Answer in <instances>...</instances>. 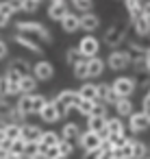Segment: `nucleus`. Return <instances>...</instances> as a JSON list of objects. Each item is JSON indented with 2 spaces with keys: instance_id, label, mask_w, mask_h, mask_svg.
<instances>
[{
  "instance_id": "f257e3e1",
  "label": "nucleus",
  "mask_w": 150,
  "mask_h": 159,
  "mask_svg": "<svg viewBox=\"0 0 150 159\" xmlns=\"http://www.w3.org/2000/svg\"><path fill=\"white\" fill-rule=\"evenodd\" d=\"M78 144H81V148L85 150V159H94L96 150H98L100 144H102V137H100L98 133H94V131L87 129L85 133L78 135Z\"/></svg>"
},
{
  "instance_id": "f03ea898",
  "label": "nucleus",
  "mask_w": 150,
  "mask_h": 159,
  "mask_svg": "<svg viewBox=\"0 0 150 159\" xmlns=\"http://www.w3.org/2000/svg\"><path fill=\"white\" fill-rule=\"evenodd\" d=\"M15 29H18V33H24V35H37L42 42H52V35H50V31L42 24V22H18L15 24Z\"/></svg>"
},
{
  "instance_id": "7ed1b4c3",
  "label": "nucleus",
  "mask_w": 150,
  "mask_h": 159,
  "mask_svg": "<svg viewBox=\"0 0 150 159\" xmlns=\"http://www.w3.org/2000/svg\"><path fill=\"white\" fill-rule=\"evenodd\" d=\"M124 37H126V26H124L122 22H113V24L104 31L102 42H104V46L115 48V46H120V44L124 42Z\"/></svg>"
},
{
  "instance_id": "20e7f679",
  "label": "nucleus",
  "mask_w": 150,
  "mask_h": 159,
  "mask_svg": "<svg viewBox=\"0 0 150 159\" xmlns=\"http://www.w3.org/2000/svg\"><path fill=\"white\" fill-rule=\"evenodd\" d=\"M78 100H81V96H78V92H76V89H63V92H59V94H57V98H55V102L59 105V109H61V113H63V116H65L68 111L76 109Z\"/></svg>"
},
{
  "instance_id": "39448f33",
  "label": "nucleus",
  "mask_w": 150,
  "mask_h": 159,
  "mask_svg": "<svg viewBox=\"0 0 150 159\" xmlns=\"http://www.w3.org/2000/svg\"><path fill=\"white\" fill-rule=\"evenodd\" d=\"M78 52H81V57L83 59H91V57H98V52H100V42L94 37V35H85L81 42H78Z\"/></svg>"
},
{
  "instance_id": "423d86ee",
  "label": "nucleus",
  "mask_w": 150,
  "mask_h": 159,
  "mask_svg": "<svg viewBox=\"0 0 150 159\" xmlns=\"http://www.w3.org/2000/svg\"><path fill=\"white\" fill-rule=\"evenodd\" d=\"M111 89H113L120 98H128V96L137 89V83H135V79H130V76H117V79L111 83Z\"/></svg>"
},
{
  "instance_id": "0eeeda50",
  "label": "nucleus",
  "mask_w": 150,
  "mask_h": 159,
  "mask_svg": "<svg viewBox=\"0 0 150 159\" xmlns=\"http://www.w3.org/2000/svg\"><path fill=\"white\" fill-rule=\"evenodd\" d=\"M37 113H39V118H42L46 124H55V122H59V120L63 118V113H61V109H59V105H57L55 100H46L44 107H42Z\"/></svg>"
},
{
  "instance_id": "6e6552de",
  "label": "nucleus",
  "mask_w": 150,
  "mask_h": 159,
  "mask_svg": "<svg viewBox=\"0 0 150 159\" xmlns=\"http://www.w3.org/2000/svg\"><path fill=\"white\" fill-rule=\"evenodd\" d=\"M107 66H109L111 70H115V72L126 70V68L130 66V55H128V50H113V52L109 55V59H107Z\"/></svg>"
},
{
  "instance_id": "1a4fd4ad",
  "label": "nucleus",
  "mask_w": 150,
  "mask_h": 159,
  "mask_svg": "<svg viewBox=\"0 0 150 159\" xmlns=\"http://www.w3.org/2000/svg\"><path fill=\"white\" fill-rule=\"evenodd\" d=\"M128 129H130L133 133H143V131H148V129H150V118H148V113H146V111H133V113L128 116Z\"/></svg>"
},
{
  "instance_id": "9d476101",
  "label": "nucleus",
  "mask_w": 150,
  "mask_h": 159,
  "mask_svg": "<svg viewBox=\"0 0 150 159\" xmlns=\"http://www.w3.org/2000/svg\"><path fill=\"white\" fill-rule=\"evenodd\" d=\"M37 81H50L52 76H55V68H52V63L50 61H46V59H42V61H37L35 66H33V72H31Z\"/></svg>"
},
{
  "instance_id": "9b49d317",
  "label": "nucleus",
  "mask_w": 150,
  "mask_h": 159,
  "mask_svg": "<svg viewBox=\"0 0 150 159\" xmlns=\"http://www.w3.org/2000/svg\"><path fill=\"white\" fill-rule=\"evenodd\" d=\"M42 133H44V131H42L37 124H26V122L20 124V137H22L24 142H39Z\"/></svg>"
},
{
  "instance_id": "f8f14e48",
  "label": "nucleus",
  "mask_w": 150,
  "mask_h": 159,
  "mask_svg": "<svg viewBox=\"0 0 150 159\" xmlns=\"http://www.w3.org/2000/svg\"><path fill=\"white\" fill-rule=\"evenodd\" d=\"M13 39H15V44H18V46H24L26 50H31V52H35V55H44V48H42L37 42H33L31 37H26L24 33H15V35H13Z\"/></svg>"
},
{
  "instance_id": "ddd939ff",
  "label": "nucleus",
  "mask_w": 150,
  "mask_h": 159,
  "mask_svg": "<svg viewBox=\"0 0 150 159\" xmlns=\"http://www.w3.org/2000/svg\"><path fill=\"white\" fill-rule=\"evenodd\" d=\"M68 13H70V11H68L65 0H63V2H50V7H48V18L55 20V22H61Z\"/></svg>"
},
{
  "instance_id": "4468645a",
  "label": "nucleus",
  "mask_w": 150,
  "mask_h": 159,
  "mask_svg": "<svg viewBox=\"0 0 150 159\" xmlns=\"http://www.w3.org/2000/svg\"><path fill=\"white\" fill-rule=\"evenodd\" d=\"M78 20H81V29H83L85 33H94V31L100 26V18H98L96 13H91V11H89V13H83Z\"/></svg>"
},
{
  "instance_id": "2eb2a0df",
  "label": "nucleus",
  "mask_w": 150,
  "mask_h": 159,
  "mask_svg": "<svg viewBox=\"0 0 150 159\" xmlns=\"http://www.w3.org/2000/svg\"><path fill=\"white\" fill-rule=\"evenodd\" d=\"M133 144H135V139H126L120 148H111L113 159H133Z\"/></svg>"
},
{
  "instance_id": "dca6fc26",
  "label": "nucleus",
  "mask_w": 150,
  "mask_h": 159,
  "mask_svg": "<svg viewBox=\"0 0 150 159\" xmlns=\"http://www.w3.org/2000/svg\"><path fill=\"white\" fill-rule=\"evenodd\" d=\"M61 29L65 31V33H76V31H81V20H78V16H74V13H68L63 20H61Z\"/></svg>"
},
{
  "instance_id": "f3484780",
  "label": "nucleus",
  "mask_w": 150,
  "mask_h": 159,
  "mask_svg": "<svg viewBox=\"0 0 150 159\" xmlns=\"http://www.w3.org/2000/svg\"><path fill=\"white\" fill-rule=\"evenodd\" d=\"M9 68H13V70H15L20 76H26V74H31V72H33V63H29V61H26V59H22V57L11 59Z\"/></svg>"
},
{
  "instance_id": "a211bd4d",
  "label": "nucleus",
  "mask_w": 150,
  "mask_h": 159,
  "mask_svg": "<svg viewBox=\"0 0 150 159\" xmlns=\"http://www.w3.org/2000/svg\"><path fill=\"white\" fill-rule=\"evenodd\" d=\"M102 72H104V61H102L100 57L87 59V74H89V79H96V76H100Z\"/></svg>"
},
{
  "instance_id": "6ab92c4d",
  "label": "nucleus",
  "mask_w": 150,
  "mask_h": 159,
  "mask_svg": "<svg viewBox=\"0 0 150 159\" xmlns=\"http://www.w3.org/2000/svg\"><path fill=\"white\" fill-rule=\"evenodd\" d=\"M59 135H61V139L74 142V139H78V135H81V129H78V124H76V122H65Z\"/></svg>"
},
{
  "instance_id": "aec40b11",
  "label": "nucleus",
  "mask_w": 150,
  "mask_h": 159,
  "mask_svg": "<svg viewBox=\"0 0 150 159\" xmlns=\"http://www.w3.org/2000/svg\"><path fill=\"white\" fill-rule=\"evenodd\" d=\"M133 31H135L137 37H148L150 35V20L139 16L137 20H133Z\"/></svg>"
},
{
  "instance_id": "412c9836",
  "label": "nucleus",
  "mask_w": 150,
  "mask_h": 159,
  "mask_svg": "<svg viewBox=\"0 0 150 159\" xmlns=\"http://www.w3.org/2000/svg\"><path fill=\"white\" fill-rule=\"evenodd\" d=\"M37 79L33 76V74H26V76H22L20 79V83H18V87H20V94H33L35 92V87H37Z\"/></svg>"
},
{
  "instance_id": "4be33fe9",
  "label": "nucleus",
  "mask_w": 150,
  "mask_h": 159,
  "mask_svg": "<svg viewBox=\"0 0 150 159\" xmlns=\"http://www.w3.org/2000/svg\"><path fill=\"white\" fill-rule=\"evenodd\" d=\"M24 116H31V113H35V109H33V94H20V98H18V105H15Z\"/></svg>"
},
{
  "instance_id": "5701e85b",
  "label": "nucleus",
  "mask_w": 150,
  "mask_h": 159,
  "mask_svg": "<svg viewBox=\"0 0 150 159\" xmlns=\"http://www.w3.org/2000/svg\"><path fill=\"white\" fill-rule=\"evenodd\" d=\"M104 129H107L109 135H111V133H124V135H126V124H124V120H122L120 116H117V118H107Z\"/></svg>"
},
{
  "instance_id": "b1692460",
  "label": "nucleus",
  "mask_w": 150,
  "mask_h": 159,
  "mask_svg": "<svg viewBox=\"0 0 150 159\" xmlns=\"http://www.w3.org/2000/svg\"><path fill=\"white\" fill-rule=\"evenodd\" d=\"M61 142V135L55 133V131H44L42 137H39V148H50V146H57Z\"/></svg>"
},
{
  "instance_id": "393cba45",
  "label": "nucleus",
  "mask_w": 150,
  "mask_h": 159,
  "mask_svg": "<svg viewBox=\"0 0 150 159\" xmlns=\"http://www.w3.org/2000/svg\"><path fill=\"white\" fill-rule=\"evenodd\" d=\"M76 92H78V96H81V98H87V100H98V89H96V85H94V83H87V81H85V83H83Z\"/></svg>"
},
{
  "instance_id": "a878e982",
  "label": "nucleus",
  "mask_w": 150,
  "mask_h": 159,
  "mask_svg": "<svg viewBox=\"0 0 150 159\" xmlns=\"http://www.w3.org/2000/svg\"><path fill=\"white\" fill-rule=\"evenodd\" d=\"M113 107H115V111H117L120 118H128V116L133 113V102H130V98H117V102H115Z\"/></svg>"
},
{
  "instance_id": "bb28decb",
  "label": "nucleus",
  "mask_w": 150,
  "mask_h": 159,
  "mask_svg": "<svg viewBox=\"0 0 150 159\" xmlns=\"http://www.w3.org/2000/svg\"><path fill=\"white\" fill-rule=\"evenodd\" d=\"M104 124H107V118H102V116H87V129L89 131L100 133V131H104Z\"/></svg>"
},
{
  "instance_id": "cd10ccee",
  "label": "nucleus",
  "mask_w": 150,
  "mask_h": 159,
  "mask_svg": "<svg viewBox=\"0 0 150 159\" xmlns=\"http://www.w3.org/2000/svg\"><path fill=\"white\" fill-rule=\"evenodd\" d=\"M72 72H74V76H76L78 81H87V79H89V74H87V59L76 61V63L72 66Z\"/></svg>"
},
{
  "instance_id": "c85d7f7f",
  "label": "nucleus",
  "mask_w": 150,
  "mask_h": 159,
  "mask_svg": "<svg viewBox=\"0 0 150 159\" xmlns=\"http://www.w3.org/2000/svg\"><path fill=\"white\" fill-rule=\"evenodd\" d=\"M148 146L143 144V142H137L135 139V144H133V159H146L148 157Z\"/></svg>"
},
{
  "instance_id": "c756f323",
  "label": "nucleus",
  "mask_w": 150,
  "mask_h": 159,
  "mask_svg": "<svg viewBox=\"0 0 150 159\" xmlns=\"http://www.w3.org/2000/svg\"><path fill=\"white\" fill-rule=\"evenodd\" d=\"M94 102H96V100H87V98H81V100H78V105H76V111H78L81 116H85V118H87V116L91 113V109H94Z\"/></svg>"
},
{
  "instance_id": "7c9ffc66",
  "label": "nucleus",
  "mask_w": 150,
  "mask_h": 159,
  "mask_svg": "<svg viewBox=\"0 0 150 159\" xmlns=\"http://www.w3.org/2000/svg\"><path fill=\"white\" fill-rule=\"evenodd\" d=\"M126 139H128V137H126L124 133H111V135H109V137H107L104 142H107V144H109L111 148H120V146H122V144H124Z\"/></svg>"
},
{
  "instance_id": "2f4dec72",
  "label": "nucleus",
  "mask_w": 150,
  "mask_h": 159,
  "mask_svg": "<svg viewBox=\"0 0 150 159\" xmlns=\"http://www.w3.org/2000/svg\"><path fill=\"white\" fill-rule=\"evenodd\" d=\"M5 137L11 142V139H18L20 137V124H15V122H7V126H5Z\"/></svg>"
},
{
  "instance_id": "473e14b6",
  "label": "nucleus",
  "mask_w": 150,
  "mask_h": 159,
  "mask_svg": "<svg viewBox=\"0 0 150 159\" xmlns=\"http://www.w3.org/2000/svg\"><path fill=\"white\" fill-rule=\"evenodd\" d=\"M24 148H26V142H24L22 137L11 139V144H9V152H11V155H22V152H24Z\"/></svg>"
},
{
  "instance_id": "72a5a7b5",
  "label": "nucleus",
  "mask_w": 150,
  "mask_h": 159,
  "mask_svg": "<svg viewBox=\"0 0 150 159\" xmlns=\"http://www.w3.org/2000/svg\"><path fill=\"white\" fill-rule=\"evenodd\" d=\"M70 2H72V7H76L83 13H89L94 9V0H70Z\"/></svg>"
},
{
  "instance_id": "f704fd0d",
  "label": "nucleus",
  "mask_w": 150,
  "mask_h": 159,
  "mask_svg": "<svg viewBox=\"0 0 150 159\" xmlns=\"http://www.w3.org/2000/svg\"><path fill=\"white\" fill-rule=\"evenodd\" d=\"M57 148H59V152H61L63 157H70V155L74 152V142H68V139H61V142L57 144Z\"/></svg>"
},
{
  "instance_id": "c9c22d12",
  "label": "nucleus",
  "mask_w": 150,
  "mask_h": 159,
  "mask_svg": "<svg viewBox=\"0 0 150 159\" xmlns=\"http://www.w3.org/2000/svg\"><path fill=\"white\" fill-rule=\"evenodd\" d=\"M143 52H146V48H143L141 44H137V42H130V44H128V55H130V59L143 57Z\"/></svg>"
},
{
  "instance_id": "e433bc0d",
  "label": "nucleus",
  "mask_w": 150,
  "mask_h": 159,
  "mask_svg": "<svg viewBox=\"0 0 150 159\" xmlns=\"http://www.w3.org/2000/svg\"><path fill=\"white\" fill-rule=\"evenodd\" d=\"M39 9V0H22V11L24 13H35Z\"/></svg>"
},
{
  "instance_id": "4c0bfd02",
  "label": "nucleus",
  "mask_w": 150,
  "mask_h": 159,
  "mask_svg": "<svg viewBox=\"0 0 150 159\" xmlns=\"http://www.w3.org/2000/svg\"><path fill=\"white\" fill-rule=\"evenodd\" d=\"M83 57H81V52H78V48H70L68 52H65V61L70 63V66H74L76 61H81Z\"/></svg>"
},
{
  "instance_id": "58836bf2",
  "label": "nucleus",
  "mask_w": 150,
  "mask_h": 159,
  "mask_svg": "<svg viewBox=\"0 0 150 159\" xmlns=\"http://www.w3.org/2000/svg\"><path fill=\"white\" fill-rule=\"evenodd\" d=\"M89 116H102V118H107V105L100 102V100H96V102H94V109H91Z\"/></svg>"
},
{
  "instance_id": "ea45409f",
  "label": "nucleus",
  "mask_w": 150,
  "mask_h": 159,
  "mask_svg": "<svg viewBox=\"0 0 150 159\" xmlns=\"http://www.w3.org/2000/svg\"><path fill=\"white\" fill-rule=\"evenodd\" d=\"M42 157L44 159H57V157H61V152L57 146H50V148H42Z\"/></svg>"
},
{
  "instance_id": "a19ab883",
  "label": "nucleus",
  "mask_w": 150,
  "mask_h": 159,
  "mask_svg": "<svg viewBox=\"0 0 150 159\" xmlns=\"http://www.w3.org/2000/svg\"><path fill=\"white\" fill-rule=\"evenodd\" d=\"M130 63H133V68H135V72H148V68H146V61H143V57H135V59H130Z\"/></svg>"
},
{
  "instance_id": "79ce46f5",
  "label": "nucleus",
  "mask_w": 150,
  "mask_h": 159,
  "mask_svg": "<svg viewBox=\"0 0 150 159\" xmlns=\"http://www.w3.org/2000/svg\"><path fill=\"white\" fill-rule=\"evenodd\" d=\"M15 11H13V7L9 5V0H2L0 2V16H5V18H11Z\"/></svg>"
},
{
  "instance_id": "37998d69",
  "label": "nucleus",
  "mask_w": 150,
  "mask_h": 159,
  "mask_svg": "<svg viewBox=\"0 0 150 159\" xmlns=\"http://www.w3.org/2000/svg\"><path fill=\"white\" fill-rule=\"evenodd\" d=\"M46 100H48V98H46L44 94H33V109H35V113L44 107V102H46Z\"/></svg>"
},
{
  "instance_id": "c03bdc74",
  "label": "nucleus",
  "mask_w": 150,
  "mask_h": 159,
  "mask_svg": "<svg viewBox=\"0 0 150 159\" xmlns=\"http://www.w3.org/2000/svg\"><path fill=\"white\" fill-rule=\"evenodd\" d=\"M5 79H7L9 83H20V79H22V76H20V74H18L13 68H7V72H5Z\"/></svg>"
},
{
  "instance_id": "a18cd8bd",
  "label": "nucleus",
  "mask_w": 150,
  "mask_h": 159,
  "mask_svg": "<svg viewBox=\"0 0 150 159\" xmlns=\"http://www.w3.org/2000/svg\"><path fill=\"white\" fill-rule=\"evenodd\" d=\"M96 89H98V100L102 102V100H104V96L111 92V85H107V83H100V85H96Z\"/></svg>"
},
{
  "instance_id": "49530a36",
  "label": "nucleus",
  "mask_w": 150,
  "mask_h": 159,
  "mask_svg": "<svg viewBox=\"0 0 150 159\" xmlns=\"http://www.w3.org/2000/svg\"><path fill=\"white\" fill-rule=\"evenodd\" d=\"M7 55H9V46H7L2 39H0V61H2V59H7Z\"/></svg>"
},
{
  "instance_id": "de8ad7c7",
  "label": "nucleus",
  "mask_w": 150,
  "mask_h": 159,
  "mask_svg": "<svg viewBox=\"0 0 150 159\" xmlns=\"http://www.w3.org/2000/svg\"><path fill=\"white\" fill-rule=\"evenodd\" d=\"M141 16L150 20V0H148V2H141Z\"/></svg>"
},
{
  "instance_id": "09e8293b",
  "label": "nucleus",
  "mask_w": 150,
  "mask_h": 159,
  "mask_svg": "<svg viewBox=\"0 0 150 159\" xmlns=\"http://www.w3.org/2000/svg\"><path fill=\"white\" fill-rule=\"evenodd\" d=\"M9 5L13 7V11H22V0H9Z\"/></svg>"
},
{
  "instance_id": "8fccbe9b",
  "label": "nucleus",
  "mask_w": 150,
  "mask_h": 159,
  "mask_svg": "<svg viewBox=\"0 0 150 159\" xmlns=\"http://www.w3.org/2000/svg\"><path fill=\"white\" fill-rule=\"evenodd\" d=\"M143 61H146V68H148V74H150V48L143 52Z\"/></svg>"
},
{
  "instance_id": "3c124183",
  "label": "nucleus",
  "mask_w": 150,
  "mask_h": 159,
  "mask_svg": "<svg viewBox=\"0 0 150 159\" xmlns=\"http://www.w3.org/2000/svg\"><path fill=\"white\" fill-rule=\"evenodd\" d=\"M9 22H11V18H5V16H0V29H5Z\"/></svg>"
},
{
  "instance_id": "603ef678",
  "label": "nucleus",
  "mask_w": 150,
  "mask_h": 159,
  "mask_svg": "<svg viewBox=\"0 0 150 159\" xmlns=\"http://www.w3.org/2000/svg\"><path fill=\"white\" fill-rule=\"evenodd\" d=\"M57 159H70V157H63V155H61V157H57Z\"/></svg>"
},
{
  "instance_id": "864d4df0",
  "label": "nucleus",
  "mask_w": 150,
  "mask_h": 159,
  "mask_svg": "<svg viewBox=\"0 0 150 159\" xmlns=\"http://www.w3.org/2000/svg\"><path fill=\"white\" fill-rule=\"evenodd\" d=\"M50 2H63V0H50Z\"/></svg>"
},
{
  "instance_id": "5fc2aeb1",
  "label": "nucleus",
  "mask_w": 150,
  "mask_h": 159,
  "mask_svg": "<svg viewBox=\"0 0 150 159\" xmlns=\"http://www.w3.org/2000/svg\"><path fill=\"white\" fill-rule=\"evenodd\" d=\"M2 96H5V92H2V89H0V98H2Z\"/></svg>"
},
{
  "instance_id": "6e6d98bb",
  "label": "nucleus",
  "mask_w": 150,
  "mask_h": 159,
  "mask_svg": "<svg viewBox=\"0 0 150 159\" xmlns=\"http://www.w3.org/2000/svg\"><path fill=\"white\" fill-rule=\"evenodd\" d=\"M135 2H143V0H135Z\"/></svg>"
},
{
  "instance_id": "4d7b16f0",
  "label": "nucleus",
  "mask_w": 150,
  "mask_h": 159,
  "mask_svg": "<svg viewBox=\"0 0 150 159\" xmlns=\"http://www.w3.org/2000/svg\"><path fill=\"white\" fill-rule=\"evenodd\" d=\"M148 96H150V87H148Z\"/></svg>"
},
{
  "instance_id": "13d9d810",
  "label": "nucleus",
  "mask_w": 150,
  "mask_h": 159,
  "mask_svg": "<svg viewBox=\"0 0 150 159\" xmlns=\"http://www.w3.org/2000/svg\"><path fill=\"white\" fill-rule=\"evenodd\" d=\"M148 150H150V146H148Z\"/></svg>"
},
{
  "instance_id": "bf43d9fd",
  "label": "nucleus",
  "mask_w": 150,
  "mask_h": 159,
  "mask_svg": "<svg viewBox=\"0 0 150 159\" xmlns=\"http://www.w3.org/2000/svg\"><path fill=\"white\" fill-rule=\"evenodd\" d=\"M146 159H150V157H146Z\"/></svg>"
},
{
  "instance_id": "052dcab7",
  "label": "nucleus",
  "mask_w": 150,
  "mask_h": 159,
  "mask_svg": "<svg viewBox=\"0 0 150 159\" xmlns=\"http://www.w3.org/2000/svg\"><path fill=\"white\" fill-rule=\"evenodd\" d=\"M39 2H42V0H39Z\"/></svg>"
},
{
  "instance_id": "680f3d73",
  "label": "nucleus",
  "mask_w": 150,
  "mask_h": 159,
  "mask_svg": "<svg viewBox=\"0 0 150 159\" xmlns=\"http://www.w3.org/2000/svg\"><path fill=\"white\" fill-rule=\"evenodd\" d=\"M148 118H150V116H148Z\"/></svg>"
}]
</instances>
